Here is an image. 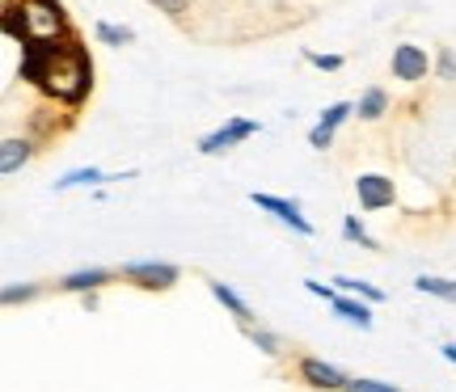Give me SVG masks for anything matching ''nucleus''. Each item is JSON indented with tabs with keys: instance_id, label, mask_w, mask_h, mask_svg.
Returning <instances> with one entry per match:
<instances>
[{
	"instance_id": "nucleus-6",
	"label": "nucleus",
	"mask_w": 456,
	"mask_h": 392,
	"mask_svg": "<svg viewBox=\"0 0 456 392\" xmlns=\"http://www.w3.org/2000/svg\"><path fill=\"white\" fill-rule=\"evenodd\" d=\"M249 203H254L258 212L275 215L279 224H288V228L300 232V236H313V224L300 215V203H296V198H279V195H262V190H254V195H249Z\"/></svg>"
},
{
	"instance_id": "nucleus-18",
	"label": "nucleus",
	"mask_w": 456,
	"mask_h": 392,
	"mask_svg": "<svg viewBox=\"0 0 456 392\" xmlns=\"http://www.w3.org/2000/svg\"><path fill=\"white\" fill-rule=\"evenodd\" d=\"M342 241H351V245H359V249H376L372 232L363 228L359 215H342Z\"/></svg>"
},
{
	"instance_id": "nucleus-12",
	"label": "nucleus",
	"mask_w": 456,
	"mask_h": 392,
	"mask_svg": "<svg viewBox=\"0 0 456 392\" xmlns=\"http://www.w3.org/2000/svg\"><path fill=\"white\" fill-rule=\"evenodd\" d=\"M208 292L216 295V304H224V308L232 312V321H237V325H241L245 333L254 329V312H249V304H245V300H241L237 292H232L228 283H220V278H208Z\"/></svg>"
},
{
	"instance_id": "nucleus-11",
	"label": "nucleus",
	"mask_w": 456,
	"mask_h": 392,
	"mask_svg": "<svg viewBox=\"0 0 456 392\" xmlns=\"http://www.w3.org/2000/svg\"><path fill=\"white\" fill-rule=\"evenodd\" d=\"M30 156H34L30 135H4V144H0V173L13 178L21 164H30Z\"/></svg>"
},
{
	"instance_id": "nucleus-1",
	"label": "nucleus",
	"mask_w": 456,
	"mask_h": 392,
	"mask_svg": "<svg viewBox=\"0 0 456 392\" xmlns=\"http://www.w3.org/2000/svg\"><path fill=\"white\" fill-rule=\"evenodd\" d=\"M17 76L38 84L47 98L64 101V106H81L94 89V64H89V55L77 38H64L55 47H26Z\"/></svg>"
},
{
	"instance_id": "nucleus-2",
	"label": "nucleus",
	"mask_w": 456,
	"mask_h": 392,
	"mask_svg": "<svg viewBox=\"0 0 456 392\" xmlns=\"http://www.w3.org/2000/svg\"><path fill=\"white\" fill-rule=\"evenodd\" d=\"M4 30L13 34L21 47H55V43L72 38L60 0H21L17 9H4Z\"/></svg>"
},
{
	"instance_id": "nucleus-13",
	"label": "nucleus",
	"mask_w": 456,
	"mask_h": 392,
	"mask_svg": "<svg viewBox=\"0 0 456 392\" xmlns=\"http://www.w3.org/2000/svg\"><path fill=\"white\" fill-rule=\"evenodd\" d=\"M330 308L338 312L346 325H359L363 333L372 329V308H368V300H355V295H342V292H338V300H334Z\"/></svg>"
},
{
	"instance_id": "nucleus-10",
	"label": "nucleus",
	"mask_w": 456,
	"mask_h": 392,
	"mask_svg": "<svg viewBox=\"0 0 456 392\" xmlns=\"http://www.w3.org/2000/svg\"><path fill=\"white\" fill-rule=\"evenodd\" d=\"M127 178H135V169H127V173H102L98 164H85V169H68L64 178L55 181V195L77 190V186H98V181H127Z\"/></svg>"
},
{
	"instance_id": "nucleus-8",
	"label": "nucleus",
	"mask_w": 456,
	"mask_h": 392,
	"mask_svg": "<svg viewBox=\"0 0 456 392\" xmlns=\"http://www.w3.org/2000/svg\"><path fill=\"white\" fill-rule=\"evenodd\" d=\"M296 372H300V380H305L309 388H317V392H342L346 384H351V376H342L334 363L317 359V355H305V359L296 363Z\"/></svg>"
},
{
	"instance_id": "nucleus-21",
	"label": "nucleus",
	"mask_w": 456,
	"mask_h": 392,
	"mask_svg": "<svg viewBox=\"0 0 456 392\" xmlns=\"http://www.w3.org/2000/svg\"><path fill=\"white\" fill-rule=\"evenodd\" d=\"M38 292H43L38 283H21V287H4V295H0V300H4V308H17V304H30Z\"/></svg>"
},
{
	"instance_id": "nucleus-28",
	"label": "nucleus",
	"mask_w": 456,
	"mask_h": 392,
	"mask_svg": "<svg viewBox=\"0 0 456 392\" xmlns=\"http://www.w3.org/2000/svg\"><path fill=\"white\" fill-rule=\"evenodd\" d=\"M440 355H444V359H448V363H452V367H456V342H444V346H440Z\"/></svg>"
},
{
	"instance_id": "nucleus-26",
	"label": "nucleus",
	"mask_w": 456,
	"mask_h": 392,
	"mask_svg": "<svg viewBox=\"0 0 456 392\" xmlns=\"http://www.w3.org/2000/svg\"><path fill=\"white\" fill-rule=\"evenodd\" d=\"M330 144H334V131H330V127H313V131H309V148L326 152Z\"/></svg>"
},
{
	"instance_id": "nucleus-9",
	"label": "nucleus",
	"mask_w": 456,
	"mask_h": 392,
	"mask_svg": "<svg viewBox=\"0 0 456 392\" xmlns=\"http://www.w3.org/2000/svg\"><path fill=\"white\" fill-rule=\"evenodd\" d=\"M110 278H114V270H106V266H85V270H72V275L60 278V292H68V295H94V292H102Z\"/></svg>"
},
{
	"instance_id": "nucleus-4",
	"label": "nucleus",
	"mask_w": 456,
	"mask_h": 392,
	"mask_svg": "<svg viewBox=\"0 0 456 392\" xmlns=\"http://www.w3.org/2000/svg\"><path fill=\"white\" fill-rule=\"evenodd\" d=\"M258 131H262L258 118H228L224 127L208 131V135L199 140V152H203V156H224V152H232V148L241 144V140L258 135Z\"/></svg>"
},
{
	"instance_id": "nucleus-20",
	"label": "nucleus",
	"mask_w": 456,
	"mask_h": 392,
	"mask_svg": "<svg viewBox=\"0 0 456 392\" xmlns=\"http://www.w3.org/2000/svg\"><path fill=\"white\" fill-rule=\"evenodd\" d=\"M249 342L258 346L262 355H271V359H279V355H283V338H279V333H271V329H249Z\"/></svg>"
},
{
	"instance_id": "nucleus-25",
	"label": "nucleus",
	"mask_w": 456,
	"mask_h": 392,
	"mask_svg": "<svg viewBox=\"0 0 456 392\" xmlns=\"http://www.w3.org/2000/svg\"><path fill=\"white\" fill-rule=\"evenodd\" d=\"M305 292L317 295V300H326V304H334V300H338V287H330V283H317V278H305Z\"/></svg>"
},
{
	"instance_id": "nucleus-5",
	"label": "nucleus",
	"mask_w": 456,
	"mask_h": 392,
	"mask_svg": "<svg viewBox=\"0 0 456 392\" xmlns=\"http://www.w3.org/2000/svg\"><path fill=\"white\" fill-rule=\"evenodd\" d=\"M393 81L402 84H419L427 81V72H436V64H431V55H427L423 47H414V43H402V47H393Z\"/></svg>"
},
{
	"instance_id": "nucleus-14",
	"label": "nucleus",
	"mask_w": 456,
	"mask_h": 392,
	"mask_svg": "<svg viewBox=\"0 0 456 392\" xmlns=\"http://www.w3.org/2000/svg\"><path fill=\"white\" fill-rule=\"evenodd\" d=\"M355 115L363 118V123H376V118L389 115V93L380 89V84H372V89H363L355 101Z\"/></svg>"
},
{
	"instance_id": "nucleus-27",
	"label": "nucleus",
	"mask_w": 456,
	"mask_h": 392,
	"mask_svg": "<svg viewBox=\"0 0 456 392\" xmlns=\"http://www.w3.org/2000/svg\"><path fill=\"white\" fill-rule=\"evenodd\" d=\"M152 4H157L161 13H169V17H182V13H186V4H191V0H152Z\"/></svg>"
},
{
	"instance_id": "nucleus-15",
	"label": "nucleus",
	"mask_w": 456,
	"mask_h": 392,
	"mask_svg": "<svg viewBox=\"0 0 456 392\" xmlns=\"http://www.w3.org/2000/svg\"><path fill=\"white\" fill-rule=\"evenodd\" d=\"M414 292L436 295V300H448V304H456V283H452V278H440V275H419V278H414Z\"/></svg>"
},
{
	"instance_id": "nucleus-22",
	"label": "nucleus",
	"mask_w": 456,
	"mask_h": 392,
	"mask_svg": "<svg viewBox=\"0 0 456 392\" xmlns=\"http://www.w3.org/2000/svg\"><path fill=\"white\" fill-rule=\"evenodd\" d=\"M436 76H440V81H456V51L452 47L436 51Z\"/></svg>"
},
{
	"instance_id": "nucleus-19",
	"label": "nucleus",
	"mask_w": 456,
	"mask_h": 392,
	"mask_svg": "<svg viewBox=\"0 0 456 392\" xmlns=\"http://www.w3.org/2000/svg\"><path fill=\"white\" fill-rule=\"evenodd\" d=\"M351 115H355V101H334V106H326V110H322V118H317V127L338 131Z\"/></svg>"
},
{
	"instance_id": "nucleus-23",
	"label": "nucleus",
	"mask_w": 456,
	"mask_h": 392,
	"mask_svg": "<svg viewBox=\"0 0 456 392\" xmlns=\"http://www.w3.org/2000/svg\"><path fill=\"white\" fill-rule=\"evenodd\" d=\"M342 392H402V388H397V384H389V380H363V376H359V380H351Z\"/></svg>"
},
{
	"instance_id": "nucleus-24",
	"label": "nucleus",
	"mask_w": 456,
	"mask_h": 392,
	"mask_svg": "<svg viewBox=\"0 0 456 392\" xmlns=\"http://www.w3.org/2000/svg\"><path fill=\"white\" fill-rule=\"evenodd\" d=\"M305 60L313 68H322V72H338L342 68V55H326V51H305Z\"/></svg>"
},
{
	"instance_id": "nucleus-16",
	"label": "nucleus",
	"mask_w": 456,
	"mask_h": 392,
	"mask_svg": "<svg viewBox=\"0 0 456 392\" xmlns=\"http://www.w3.org/2000/svg\"><path fill=\"white\" fill-rule=\"evenodd\" d=\"M334 283H338L342 295H355V300H368V304H380V300H385V292H380V287H372L368 278H346V275H338Z\"/></svg>"
},
{
	"instance_id": "nucleus-3",
	"label": "nucleus",
	"mask_w": 456,
	"mask_h": 392,
	"mask_svg": "<svg viewBox=\"0 0 456 392\" xmlns=\"http://www.w3.org/2000/svg\"><path fill=\"white\" fill-rule=\"evenodd\" d=\"M118 278H127L131 287H144V292H169L182 278V270L174 261H127Z\"/></svg>"
},
{
	"instance_id": "nucleus-7",
	"label": "nucleus",
	"mask_w": 456,
	"mask_h": 392,
	"mask_svg": "<svg viewBox=\"0 0 456 392\" xmlns=\"http://www.w3.org/2000/svg\"><path fill=\"white\" fill-rule=\"evenodd\" d=\"M355 198L363 212H385L397 203V186L385 173H359L355 178Z\"/></svg>"
},
{
	"instance_id": "nucleus-17",
	"label": "nucleus",
	"mask_w": 456,
	"mask_h": 392,
	"mask_svg": "<svg viewBox=\"0 0 456 392\" xmlns=\"http://www.w3.org/2000/svg\"><path fill=\"white\" fill-rule=\"evenodd\" d=\"M94 34H98V43H106V47H127V43H135V30H131V26H114V21H98Z\"/></svg>"
}]
</instances>
